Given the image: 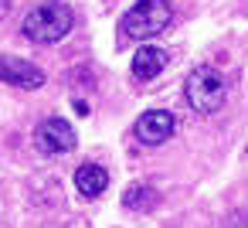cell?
I'll return each mask as SVG.
<instances>
[{
	"label": "cell",
	"instance_id": "obj_1",
	"mask_svg": "<svg viewBox=\"0 0 248 228\" xmlns=\"http://www.w3.org/2000/svg\"><path fill=\"white\" fill-rule=\"evenodd\" d=\"M75 24V14L68 4L62 0H48V4H38L28 11V17L21 21V34L31 45H58Z\"/></svg>",
	"mask_w": 248,
	"mask_h": 228
},
{
	"label": "cell",
	"instance_id": "obj_2",
	"mask_svg": "<svg viewBox=\"0 0 248 228\" xmlns=\"http://www.w3.org/2000/svg\"><path fill=\"white\" fill-rule=\"evenodd\" d=\"M170 21H173V7L167 4V0H140L133 11L123 14L119 34L133 38V41H146V38L163 34Z\"/></svg>",
	"mask_w": 248,
	"mask_h": 228
},
{
	"label": "cell",
	"instance_id": "obj_3",
	"mask_svg": "<svg viewBox=\"0 0 248 228\" xmlns=\"http://www.w3.org/2000/svg\"><path fill=\"white\" fill-rule=\"evenodd\" d=\"M184 96L194 113H201V116L217 113L224 106V75L214 65H197V68H190V75L184 82Z\"/></svg>",
	"mask_w": 248,
	"mask_h": 228
},
{
	"label": "cell",
	"instance_id": "obj_4",
	"mask_svg": "<svg viewBox=\"0 0 248 228\" xmlns=\"http://www.w3.org/2000/svg\"><path fill=\"white\" fill-rule=\"evenodd\" d=\"M75 143H78V136H75V130H72L62 116H48V119H41L38 130H34V147H38L45 157L72 153Z\"/></svg>",
	"mask_w": 248,
	"mask_h": 228
},
{
	"label": "cell",
	"instance_id": "obj_5",
	"mask_svg": "<svg viewBox=\"0 0 248 228\" xmlns=\"http://www.w3.org/2000/svg\"><path fill=\"white\" fill-rule=\"evenodd\" d=\"M0 82L4 85H14V89H41L45 85V72L24 58H14V55H0Z\"/></svg>",
	"mask_w": 248,
	"mask_h": 228
},
{
	"label": "cell",
	"instance_id": "obj_6",
	"mask_svg": "<svg viewBox=\"0 0 248 228\" xmlns=\"http://www.w3.org/2000/svg\"><path fill=\"white\" fill-rule=\"evenodd\" d=\"M173 130H177V123H173V116H170L167 109H150V113H143V116L136 119V140L146 143V147L167 143V140L173 136Z\"/></svg>",
	"mask_w": 248,
	"mask_h": 228
},
{
	"label": "cell",
	"instance_id": "obj_7",
	"mask_svg": "<svg viewBox=\"0 0 248 228\" xmlns=\"http://www.w3.org/2000/svg\"><path fill=\"white\" fill-rule=\"evenodd\" d=\"M106 187H109L106 167H99V163H82V167L75 170V191H78L82 197H99Z\"/></svg>",
	"mask_w": 248,
	"mask_h": 228
},
{
	"label": "cell",
	"instance_id": "obj_8",
	"mask_svg": "<svg viewBox=\"0 0 248 228\" xmlns=\"http://www.w3.org/2000/svg\"><path fill=\"white\" fill-rule=\"evenodd\" d=\"M163 65H167V55L160 48H140L136 58H133V79L136 82H150V79H156L163 72Z\"/></svg>",
	"mask_w": 248,
	"mask_h": 228
},
{
	"label": "cell",
	"instance_id": "obj_9",
	"mask_svg": "<svg viewBox=\"0 0 248 228\" xmlns=\"http://www.w3.org/2000/svg\"><path fill=\"white\" fill-rule=\"evenodd\" d=\"M156 204H160V194L150 184H129L123 191V208H129V211H153Z\"/></svg>",
	"mask_w": 248,
	"mask_h": 228
},
{
	"label": "cell",
	"instance_id": "obj_10",
	"mask_svg": "<svg viewBox=\"0 0 248 228\" xmlns=\"http://www.w3.org/2000/svg\"><path fill=\"white\" fill-rule=\"evenodd\" d=\"M72 106H75V113H78V116H85V113H89V102H85V99H75Z\"/></svg>",
	"mask_w": 248,
	"mask_h": 228
},
{
	"label": "cell",
	"instance_id": "obj_11",
	"mask_svg": "<svg viewBox=\"0 0 248 228\" xmlns=\"http://www.w3.org/2000/svg\"><path fill=\"white\" fill-rule=\"evenodd\" d=\"M11 14V0H0V21H4Z\"/></svg>",
	"mask_w": 248,
	"mask_h": 228
}]
</instances>
